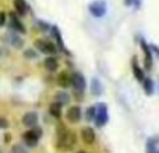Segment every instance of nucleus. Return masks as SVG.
<instances>
[{
	"mask_svg": "<svg viewBox=\"0 0 159 153\" xmlns=\"http://www.w3.org/2000/svg\"><path fill=\"white\" fill-rule=\"evenodd\" d=\"M8 42L11 43V46L17 47V49L22 47V45H24V41H22L20 36H17V35H8Z\"/></svg>",
	"mask_w": 159,
	"mask_h": 153,
	"instance_id": "a211bd4d",
	"label": "nucleus"
},
{
	"mask_svg": "<svg viewBox=\"0 0 159 153\" xmlns=\"http://www.w3.org/2000/svg\"><path fill=\"white\" fill-rule=\"evenodd\" d=\"M35 46L39 52L46 53V55H53V53L56 52L55 45L50 43V42H48V41H43V39H38V41H35Z\"/></svg>",
	"mask_w": 159,
	"mask_h": 153,
	"instance_id": "39448f33",
	"label": "nucleus"
},
{
	"mask_svg": "<svg viewBox=\"0 0 159 153\" xmlns=\"http://www.w3.org/2000/svg\"><path fill=\"white\" fill-rule=\"evenodd\" d=\"M91 90L95 96H99L102 95V85H101V81L98 78H93L92 82H91Z\"/></svg>",
	"mask_w": 159,
	"mask_h": 153,
	"instance_id": "2eb2a0df",
	"label": "nucleus"
},
{
	"mask_svg": "<svg viewBox=\"0 0 159 153\" xmlns=\"http://www.w3.org/2000/svg\"><path fill=\"white\" fill-rule=\"evenodd\" d=\"M141 46H143V50H144V53H145V66L149 68V67L152 66V55H151V52H149V47L147 46V43L144 41H141Z\"/></svg>",
	"mask_w": 159,
	"mask_h": 153,
	"instance_id": "4468645a",
	"label": "nucleus"
},
{
	"mask_svg": "<svg viewBox=\"0 0 159 153\" xmlns=\"http://www.w3.org/2000/svg\"><path fill=\"white\" fill-rule=\"evenodd\" d=\"M43 66L48 71H56V70L59 68V63H57V60H56V57H48L46 60H45Z\"/></svg>",
	"mask_w": 159,
	"mask_h": 153,
	"instance_id": "f8f14e48",
	"label": "nucleus"
},
{
	"mask_svg": "<svg viewBox=\"0 0 159 153\" xmlns=\"http://www.w3.org/2000/svg\"><path fill=\"white\" fill-rule=\"evenodd\" d=\"M95 113H96V107H93V106L88 107V110H87V118L88 120H93V118H95Z\"/></svg>",
	"mask_w": 159,
	"mask_h": 153,
	"instance_id": "5701e85b",
	"label": "nucleus"
},
{
	"mask_svg": "<svg viewBox=\"0 0 159 153\" xmlns=\"http://www.w3.org/2000/svg\"><path fill=\"white\" fill-rule=\"evenodd\" d=\"M81 139L84 141V143L87 145H92L96 139V135H95V131L89 127H85V128L81 129Z\"/></svg>",
	"mask_w": 159,
	"mask_h": 153,
	"instance_id": "6e6552de",
	"label": "nucleus"
},
{
	"mask_svg": "<svg viewBox=\"0 0 159 153\" xmlns=\"http://www.w3.org/2000/svg\"><path fill=\"white\" fill-rule=\"evenodd\" d=\"M57 84H59V86H61V88L70 86V85H71V76L67 74V72H61V74L57 76Z\"/></svg>",
	"mask_w": 159,
	"mask_h": 153,
	"instance_id": "9b49d317",
	"label": "nucleus"
},
{
	"mask_svg": "<svg viewBox=\"0 0 159 153\" xmlns=\"http://www.w3.org/2000/svg\"><path fill=\"white\" fill-rule=\"evenodd\" d=\"M133 72H134V76L137 78V81H144V72L135 61H133Z\"/></svg>",
	"mask_w": 159,
	"mask_h": 153,
	"instance_id": "6ab92c4d",
	"label": "nucleus"
},
{
	"mask_svg": "<svg viewBox=\"0 0 159 153\" xmlns=\"http://www.w3.org/2000/svg\"><path fill=\"white\" fill-rule=\"evenodd\" d=\"M2 55H3V52H2V49H0V57H2Z\"/></svg>",
	"mask_w": 159,
	"mask_h": 153,
	"instance_id": "c85d7f7f",
	"label": "nucleus"
},
{
	"mask_svg": "<svg viewBox=\"0 0 159 153\" xmlns=\"http://www.w3.org/2000/svg\"><path fill=\"white\" fill-rule=\"evenodd\" d=\"M24 56H25L27 59H35V57H36V53L34 52V50H25Z\"/></svg>",
	"mask_w": 159,
	"mask_h": 153,
	"instance_id": "393cba45",
	"label": "nucleus"
},
{
	"mask_svg": "<svg viewBox=\"0 0 159 153\" xmlns=\"http://www.w3.org/2000/svg\"><path fill=\"white\" fill-rule=\"evenodd\" d=\"M52 31H53V35H55V38H56V41H57V43H59V46H60V49L63 50L64 53H67L69 55V52H67L66 49H64V45H63V41H61V36H60V33H59V29L56 27H53L52 28Z\"/></svg>",
	"mask_w": 159,
	"mask_h": 153,
	"instance_id": "aec40b11",
	"label": "nucleus"
},
{
	"mask_svg": "<svg viewBox=\"0 0 159 153\" xmlns=\"http://www.w3.org/2000/svg\"><path fill=\"white\" fill-rule=\"evenodd\" d=\"M14 8L17 10V13L20 15H24L28 10V6L25 3V0H14Z\"/></svg>",
	"mask_w": 159,
	"mask_h": 153,
	"instance_id": "ddd939ff",
	"label": "nucleus"
},
{
	"mask_svg": "<svg viewBox=\"0 0 159 153\" xmlns=\"http://www.w3.org/2000/svg\"><path fill=\"white\" fill-rule=\"evenodd\" d=\"M158 153H159V152H158Z\"/></svg>",
	"mask_w": 159,
	"mask_h": 153,
	"instance_id": "7c9ffc66",
	"label": "nucleus"
},
{
	"mask_svg": "<svg viewBox=\"0 0 159 153\" xmlns=\"http://www.w3.org/2000/svg\"><path fill=\"white\" fill-rule=\"evenodd\" d=\"M75 142H77V137H75L74 132L71 131H67V129H63L61 134H59V138H57V146L59 151L61 152H69L74 148Z\"/></svg>",
	"mask_w": 159,
	"mask_h": 153,
	"instance_id": "f257e3e1",
	"label": "nucleus"
},
{
	"mask_svg": "<svg viewBox=\"0 0 159 153\" xmlns=\"http://www.w3.org/2000/svg\"><path fill=\"white\" fill-rule=\"evenodd\" d=\"M55 102L59 103L60 106H64V104H67L70 102V96L67 95L66 92H59L57 95L55 96Z\"/></svg>",
	"mask_w": 159,
	"mask_h": 153,
	"instance_id": "dca6fc26",
	"label": "nucleus"
},
{
	"mask_svg": "<svg viewBox=\"0 0 159 153\" xmlns=\"http://www.w3.org/2000/svg\"><path fill=\"white\" fill-rule=\"evenodd\" d=\"M41 134H42L41 129H30V131H25L24 134H22V141H24V143L27 146L35 148V146L38 145Z\"/></svg>",
	"mask_w": 159,
	"mask_h": 153,
	"instance_id": "f03ea898",
	"label": "nucleus"
},
{
	"mask_svg": "<svg viewBox=\"0 0 159 153\" xmlns=\"http://www.w3.org/2000/svg\"><path fill=\"white\" fill-rule=\"evenodd\" d=\"M10 21H11V27H13L17 32H20V33H24L25 32V27L21 24V21H20V20L16 17V14H11V15H10Z\"/></svg>",
	"mask_w": 159,
	"mask_h": 153,
	"instance_id": "9d476101",
	"label": "nucleus"
},
{
	"mask_svg": "<svg viewBox=\"0 0 159 153\" xmlns=\"http://www.w3.org/2000/svg\"><path fill=\"white\" fill-rule=\"evenodd\" d=\"M49 111H50V114H52L55 118H60V116H61V106L59 103H56V102H53V103L49 106Z\"/></svg>",
	"mask_w": 159,
	"mask_h": 153,
	"instance_id": "f3484780",
	"label": "nucleus"
},
{
	"mask_svg": "<svg viewBox=\"0 0 159 153\" xmlns=\"http://www.w3.org/2000/svg\"><path fill=\"white\" fill-rule=\"evenodd\" d=\"M147 153H155V143H154V141H151V139L147 143Z\"/></svg>",
	"mask_w": 159,
	"mask_h": 153,
	"instance_id": "b1692460",
	"label": "nucleus"
},
{
	"mask_svg": "<svg viewBox=\"0 0 159 153\" xmlns=\"http://www.w3.org/2000/svg\"><path fill=\"white\" fill-rule=\"evenodd\" d=\"M7 127H8L7 120H4V118L0 117V128H7Z\"/></svg>",
	"mask_w": 159,
	"mask_h": 153,
	"instance_id": "bb28decb",
	"label": "nucleus"
},
{
	"mask_svg": "<svg viewBox=\"0 0 159 153\" xmlns=\"http://www.w3.org/2000/svg\"><path fill=\"white\" fill-rule=\"evenodd\" d=\"M144 89H145L147 95H152V92H154V85L149 78H144Z\"/></svg>",
	"mask_w": 159,
	"mask_h": 153,
	"instance_id": "412c9836",
	"label": "nucleus"
},
{
	"mask_svg": "<svg viewBox=\"0 0 159 153\" xmlns=\"http://www.w3.org/2000/svg\"><path fill=\"white\" fill-rule=\"evenodd\" d=\"M71 85L73 88H74L77 92H84L85 89V78L82 74H80V72H74V74L71 75Z\"/></svg>",
	"mask_w": 159,
	"mask_h": 153,
	"instance_id": "423d86ee",
	"label": "nucleus"
},
{
	"mask_svg": "<svg viewBox=\"0 0 159 153\" xmlns=\"http://www.w3.org/2000/svg\"><path fill=\"white\" fill-rule=\"evenodd\" d=\"M88 8H89V13L93 17H103L105 13H106V4L102 0H96V2L91 3Z\"/></svg>",
	"mask_w": 159,
	"mask_h": 153,
	"instance_id": "20e7f679",
	"label": "nucleus"
},
{
	"mask_svg": "<svg viewBox=\"0 0 159 153\" xmlns=\"http://www.w3.org/2000/svg\"><path fill=\"white\" fill-rule=\"evenodd\" d=\"M4 24H6V14L3 11H0V27H3Z\"/></svg>",
	"mask_w": 159,
	"mask_h": 153,
	"instance_id": "a878e982",
	"label": "nucleus"
},
{
	"mask_svg": "<svg viewBox=\"0 0 159 153\" xmlns=\"http://www.w3.org/2000/svg\"><path fill=\"white\" fill-rule=\"evenodd\" d=\"M10 153H28V151L22 145H18V143H17V145H14L13 148H11Z\"/></svg>",
	"mask_w": 159,
	"mask_h": 153,
	"instance_id": "4be33fe9",
	"label": "nucleus"
},
{
	"mask_svg": "<svg viewBox=\"0 0 159 153\" xmlns=\"http://www.w3.org/2000/svg\"><path fill=\"white\" fill-rule=\"evenodd\" d=\"M95 123L98 127H103L107 123V109L105 104H99L96 107V113H95Z\"/></svg>",
	"mask_w": 159,
	"mask_h": 153,
	"instance_id": "7ed1b4c3",
	"label": "nucleus"
},
{
	"mask_svg": "<svg viewBox=\"0 0 159 153\" xmlns=\"http://www.w3.org/2000/svg\"><path fill=\"white\" fill-rule=\"evenodd\" d=\"M124 4H126V6H131L133 4V0H124Z\"/></svg>",
	"mask_w": 159,
	"mask_h": 153,
	"instance_id": "cd10ccee",
	"label": "nucleus"
},
{
	"mask_svg": "<svg viewBox=\"0 0 159 153\" xmlns=\"http://www.w3.org/2000/svg\"><path fill=\"white\" fill-rule=\"evenodd\" d=\"M66 117H67V121L71 124H75L81 120V109L78 106H73L67 110L66 113Z\"/></svg>",
	"mask_w": 159,
	"mask_h": 153,
	"instance_id": "0eeeda50",
	"label": "nucleus"
},
{
	"mask_svg": "<svg viewBox=\"0 0 159 153\" xmlns=\"http://www.w3.org/2000/svg\"><path fill=\"white\" fill-rule=\"evenodd\" d=\"M38 123V114L35 111H28L22 116V124L25 127H35Z\"/></svg>",
	"mask_w": 159,
	"mask_h": 153,
	"instance_id": "1a4fd4ad",
	"label": "nucleus"
},
{
	"mask_svg": "<svg viewBox=\"0 0 159 153\" xmlns=\"http://www.w3.org/2000/svg\"><path fill=\"white\" fill-rule=\"evenodd\" d=\"M78 153H87V152H84V151H81V152H78Z\"/></svg>",
	"mask_w": 159,
	"mask_h": 153,
	"instance_id": "c756f323",
	"label": "nucleus"
}]
</instances>
